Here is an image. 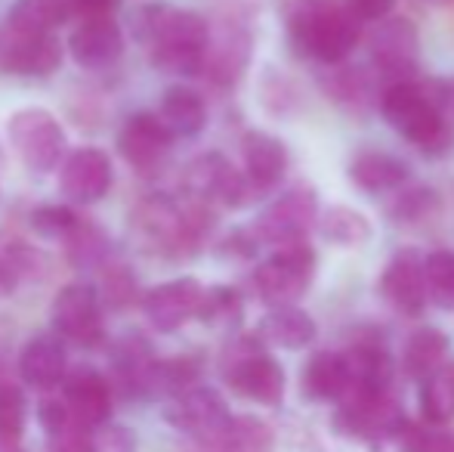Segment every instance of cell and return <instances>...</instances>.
<instances>
[{
    "label": "cell",
    "mask_w": 454,
    "mask_h": 452,
    "mask_svg": "<svg viewBox=\"0 0 454 452\" xmlns=\"http://www.w3.org/2000/svg\"><path fill=\"white\" fill-rule=\"evenodd\" d=\"M137 37L152 47L155 68L168 75H201L210 47L204 16L176 6H145L137 12Z\"/></svg>",
    "instance_id": "1"
},
{
    "label": "cell",
    "mask_w": 454,
    "mask_h": 452,
    "mask_svg": "<svg viewBox=\"0 0 454 452\" xmlns=\"http://www.w3.org/2000/svg\"><path fill=\"white\" fill-rule=\"evenodd\" d=\"M359 25L362 22L347 6L328 4V0H297L287 19L294 44L322 62L347 59L362 37Z\"/></svg>",
    "instance_id": "2"
},
{
    "label": "cell",
    "mask_w": 454,
    "mask_h": 452,
    "mask_svg": "<svg viewBox=\"0 0 454 452\" xmlns=\"http://www.w3.org/2000/svg\"><path fill=\"white\" fill-rule=\"evenodd\" d=\"M380 112L420 152L439 155L451 146L449 118L439 109L427 84H418V81L389 84L380 97Z\"/></svg>",
    "instance_id": "3"
},
{
    "label": "cell",
    "mask_w": 454,
    "mask_h": 452,
    "mask_svg": "<svg viewBox=\"0 0 454 452\" xmlns=\"http://www.w3.org/2000/svg\"><path fill=\"white\" fill-rule=\"evenodd\" d=\"M133 224H137L139 235H145L164 254H189L207 233L210 214L198 199L176 202L170 195H152L137 208Z\"/></svg>",
    "instance_id": "4"
},
{
    "label": "cell",
    "mask_w": 454,
    "mask_h": 452,
    "mask_svg": "<svg viewBox=\"0 0 454 452\" xmlns=\"http://www.w3.org/2000/svg\"><path fill=\"white\" fill-rule=\"evenodd\" d=\"M223 375H226V385L251 403L278 406L285 397V369L266 353L257 335L229 344L223 356Z\"/></svg>",
    "instance_id": "5"
},
{
    "label": "cell",
    "mask_w": 454,
    "mask_h": 452,
    "mask_svg": "<svg viewBox=\"0 0 454 452\" xmlns=\"http://www.w3.org/2000/svg\"><path fill=\"white\" fill-rule=\"evenodd\" d=\"M6 137L19 162L35 174H47L66 162V131L59 118L47 109L28 106L12 112L6 121Z\"/></svg>",
    "instance_id": "6"
},
{
    "label": "cell",
    "mask_w": 454,
    "mask_h": 452,
    "mask_svg": "<svg viewBox=\"0 0 454 452\" xmlns=\"http://www.w3.org/2000/svg\"><path fill=\"white\" fill-rule=\"evenodd\" d=\"M316 279V251L309 242L275 248L270 260L254 270V289L272 307H294Z\"/></svg>",
    "instance_id": "7"
},
{
    "label": "cell",
    "mask_w": 454,
    "mask_h": 452,
    "mask_svg": "<svg viewBox=\"0 0 454 452\" xmlns=\"http://www.w3.org/2000/svg\"><path fill=\"white\" fill-rule=\"evenodd\" d=\"M53 329L62 341L74 347H99L106 341V320H102V295L90 282H68L53 297Z\"/></svg>",
    "instance_id": "8"
},
{
    "label": "cell",
    "mask_w": 454,
    "mask_h": 452,
    "mask_svg": "<svg viewBox=\"0 0 454 452\" xmlns=\"http://www.w3.org/2000/svg\"><path fill=\"white\" fill-rule=\"evenodd\" d=\"M408 424L402 406L393 400V393H349L334 416V428L343 437L356 440H387L399 437Z\"/></svg>",
    "instance_id": "9"
},
{
    "label": "cell",
    "mask_w": 454,
    "mask_h": 452,
    "mask_svg": "<svg viewBox=\"0 0 454 452\" xmlns=\"http://www.w3.org/2000/svg\"><path fill=\"white\" fill-rule=\"evenodd\" d=\"M66 47L56 35L22 31L4 25L0 28V72L19 78H47L62 66Z\"/></svg>",
    "instance_id": "10"
},
{
    "label": "cell",
    "mask_w": 454,
    "mask_h": 452,
    "mask_svg": "<svg viewBox=\"0 0 454 452\" xmlns=\"http://www.w3.org/2000/svg\"><path fill=\"white\" fill-rule=\"evenodd\" d=\"M185 189L192 199L198 202H220L226 208H241L251 202L257 189L251 186L245 170H239L226 155L220 152H207L198 155L195 162L185 168Z\"/></svg>",
    "instance_id": "11"
},
{
    "label": "cell",
    "mask_w": 454,
    "mask_h": 452,
    "mask_svg": "<svg viewBox=\"0 0 454 452\" xmlns=\"http://www.w3.org/2000/svg\"><path fill=\"white\" fill-rule=\"evenodd\" d=\"M318 218V202L309 186H294L272 202L257 220V239L275 248L300 245L312 233Z\"/></svg>",
    "instance_id": "12"
},
{
    "label": "cell",
    "mask_w": 454,
    "mask_h": 452,
    "mask_svg": "<svg viewBox=\"0 0 454 452\" xmlns=\"http://www.w3.org/2000/svg\"><path fill=\"white\" fill-rule=\"evenodd\" d=\"M232 418L235 416L229 412L223 393L214 391V387H204V385H198V387H192V391L180 393V397L168 400V406H164V422L185 437H195L198 443L214 440L216 434H223Z\"/></svg>",
    "instance_id": "13"
},
{
    "label": "cell",
    "mask_w": 454,
    "mask_h": 452,
    "mask_svg": "<svg viewBox=\"0 0 454 452\" xmlns=\"http://www.w3.org/2000/svg\"><path fill=\"white\" fill-rule=\"evenodd\" d=\"M112 158L96 146H81L68 152L66 162L59 164V195L66 199V205L74 208L96 205L112 189Z\"/></svg>",
    "instance_id": "14"
},
{
    "label": "cell",
    "mask_w": 454,
    "mask_h": 452,
    "mask_svg": "<svg viewBox=\"0 0 454 452\" xmlns=\"http://www.w3.org/2000/svg\"><path fill=\"white\" fill-rule=\"evenodd\" d=\"M174 133L158 112H137L124 121L118 133V152L137 174H155L164 168L174 149Z\"/></svg>",
    "instance_id": "15"
},
{
    "label": "cell",
    "mask_w": 454,
    "mask_h": 452,
    "mask_svg": "<svg viewBox=\"0 0 454 452\" xmlns=\"http://www.w3.org/2000/svg\"><path fill=\"white\" fill-rule=\"evenodd\" d=\"M158 356L143 335H124L112 350V381L114 397L124 400H152L155 397Z\"/></svg>",
    "instance_id": "16"
},
{
    "label": "cell",
    "mask_w": 454,
    "mask_h": 452,
    "mask_svg": "<svg viewBox=\"0 0 454 452\" xmlns=\"http://www.w3.org/2000/svg\"><path fill=\"white\" fill-rule=\"evenodd\" d=\"M204 291L207 289H204L198 279L180 276V279H170V282H161L145 291L139 307H143L152 329H158V332H176V329H183L189 320H198Z\"/></svg>",
    "instance_id": "17"
},
{
    "label": "cell",
    "mask_w": 454,
    "mask_h": 452,
    "mask_svg": "<svg viewBox=\"0 0 454 452\" xmlns=\"http://www.w3.org/2000/svg\"><path fill=\"white\" fill-rule=\"evenodd\" d=\"M62 403L78 428L96 431L108 424L114 406V387L102 372L90 366H78L62 381Z\"/></svg>",
    "instance_id": "18"
},
{
    "label": "cell",
    "mask_w": 454,
    "mask_h": 452,
    "mask_svg": "<svg viewBox=\"0 0 454 452\" xmlns=\"http://www.w3.org/2000/svg\"><path fill=\"white\" fill-rule=\"evenodd\" d=\"M371 59L389 84L411 81L418 72V28L408 19H383L371 35Z\"/></svg>",
    "instance_id": "19"
},
{
    "label": "cell",
    "mask_w": 454,
    "mask_h": 452,
    "mask_svg": "<svg viewBox=\"0 0 454 452\" xmlns=\"http://www.w3.org/2000/svg\"><path fill=\"white\" fill-rule=\"evenodd\" d=\"M68 56L87 72H106L124 56V31L114 19L78 22V28L68 35Z\"/></svg>",
    "instance_id": "20"
},
{
    "label": "cell",
    "mask_w": 454,
    "mask_h": 452,
    "mask_svg": "<svg viewBox=\"0 0 454 452\" xmlns=\"http://www.w3.org/2000/svg\"><path fill=\"white\" fill-rule=\"evenodd\" d=\"M19 378L35 391H56L68 378V356L59 335H35L19 353Z\"/></svg>",
    "instance_id": "21"
},
{
    "label": "cell",
    "mask_w": 454,
    "mask_h": 452,
    "mask_svg": "<svg viewBox=\"0 0 454 452\" xmlns=\"http://www.w3.org/2000/svg\"><path fill=\"white\" fill-rule=\"evenodd\" d=\"M380 295L387 297L389 307H395L405 316H420L427 304V285H424V258L414 251L395 254L387 264L380 279Z\"/></svg>",
    "instance_id": "22"
},
{
    "label": "cell",
    "mask_w": 454,
    "mask_h": 452,
    "mask_svg": "<svg viewBox=\"0 0 454 452\" xmlns=\"http://www.w3.org/2000/svg\"><path fill=\"white\" fill-rule=\"evenodd\" d=\"M241 155H245V174L257 193H270L287 174V149L272 133L251 131L241 139Z\"/></svg>",
    "instance_id": "23"
},
{
    "label": "cell",
    "mask_w": 454,
    "mask_h": 452,
    "mask_svg": "<svg viewBox=\"0 0 454 452\" xmlns=\"http://www.w3.org/2000/svg\"><path fill=\"white\" fill-rule=\"evenodd\" d=\"M347 174L362 193L380 195V193H399L408 183V177H411V170H408V164L402 158L389 155V152L362 149L349 158Z\"/></svg>",
    "instance_id": "24"
},
{
    "label": "cell",
    "mask_w": 454,
    "mask_h": 452,
    "mask_svg": "<svg viewBox=\"0 0 454 452\" xmlns=\"http://www.w3.org/2000/svg\"><path fill=\"white\" fill-rule=\"evenodd\" d=\"M343 356H347V366H349V393H387L389 391L393 360H389L383 344L356 341Z\"/></svg>",
    "instance_id": "25"
},
{
    "label": "cell",
    "mask_w": 454,
    "mask_h": 452,
    "mask_svg": "<svg viewBox=\"0 0 454 452\" xmlns=\"http://www.w3.org/2000/svg\"><path fill=\"white\" fill-rule=\"evenodd\" d=\"M300 387L309 400L316 403H334L349 393V366L347 356L334 353V350H322V353H312L309 362L303 369V378Z\"/></svg>",
    "instance_id": "26"
},
{
    "label": "cell",
    "mask_w": 454,
    "mask_h": 452,
    "mask_svg": "<svg viewBox=\"0 0 454 452\" xmlns=\"http://www.w3.org/2000/svg\"><path fill=\"white\" fill-rule=\"evenodd\" d=\"M316 335H318L316 320L300 307H272L257 326V338L270 344V347H281V350L309 347L316 341Z\"/></svg>",
    "instance_id": "27"
},
{
    "label": "cell",
    "mask_w": 454,
    "mask_h": 452,
    "mask_svg": "<svg viewBox=\"0 0 454 452\" xmlns=\"http://www.w3.org/2000/svg\"><path fill=\"white\" fill-rule=\"evenodd\" d=\"M158 115L176 139H192L207 127V106H204L201 93L185 84H174L164 91Z\"/></svg>",
    "instance_id": "28"
},
{
    "label": "cell",
    "mask_w": 454,
    "mask_h": 452,
    "mask_svg": "<svg viewBox=\"0 0 454 452\" xmlns=\"http://www.w3.org/2000/svg\"><path fill=\"white\" fill-rule=\"evenodd\" d=\"M247 56H251V41L241 31H229V35L216 37L210 35V47H207V59H204V72L214 84H235V81L245 75Z\"/></svg>",
    "instance_id": "29"
},
{
    "label": "cell",
    "mask_w": 454,
    "mask_h": 452,
    "mask_svg": "<svg viewBox=\"0 0 454 452\" xmlns=\"http://www.w3.org/2000/svg\"><path fill=\"white\" fill-rule=\"evenodd\" d=\"M272 434L260 418L235 416L223 434L198 443V452H270Z\"/></svg>",
    "instance_id": "30"
},
{
    "label": "cell",
    "mask_w": 454,
    "mask_h": 452,
    "mask_svg": "<svg viewBox=\"0 0 454 452\" xmlns=\"http://www.w3.org/2000/svg\"><path fill=\"white\" fill-rule=\"evenodd\" d=\"M72 0H16L10 6L6 25L22 31H41V35H53L56 28L72 19Z\"/></svg>",
    "instance_id": "31"
},
{
    "label": "cell",
    "mask_w": 454,
    "mask_h": 452,
    "mask_svg": "<svg viewBox=\"0 0 454 452\" xmlns=\"http://www.w3.org/2000/svg\"><path fill=\"white\" fill-rule=\"evenodd\" d=\"M445 353H449V338L445 332L433 326H424L405 341V353H402V366L411 378H430L439 366H445Z\"/></svg>",
    "instance_id": "32"
},
{
    "label": "cell",
    "mask_w": 454,
    "mask_h": 452,
    "mask_svg": "<svg viewBox=\"0 0 454 452\" xmlns=\"http://www.w3.org/2000/svg\"><path fill=\"white\" fill-rule=\"evenodd\" d=\"M41 266V254L22 239L0 235V297L22 289Z\"/></svg>",
    "instance_id": "33"
},
{
    "label": "cell",
    "mask_w": 454,
    "mask_h": 452,
    "mask_svg": "<svg viewBox=\"0 0 454 452\" xmlns=\"http://www.w3.org/2000/svg\"><path fill=\"white\" fill-rule=\"evenodd\" d=\"M420 412L430 424H449L454 418V362H445L430 378H424Z\"/></svg>",
    "instance_id": "34"
},
{
    "label": "cell",
    "mask_w": 454,
    "mask_h": 452,
    "mask_svg": "<svg viewBox=\"0 0 454 452\" xmlns=\"http://www.w3.org/2000/svg\"><path fill=\"white\" fill-rule=\"evenodd\" d=\"M318 226H322L325 239L334 242V245H343V248L364 245V242L371 239V220L364 218L362 211L347 208V205H331L328 211L322 214Z\"/></svg>",
    "instance_id": "35"
},
{
    "label": "cell",
    "mask_w": 454,
    "mask_h": 452,
    "mask_svg": "<svg viewBox=\"0 0 454 452\" xmlns=\"http://www.w3.org/2000/svg\"><path fill=\"white\" fill-rule=\"evenodd\" d=\"M201 356L180 353V356H168V360H158V372H155V397H180V393L198 387L201 378Z\"/></svg>",
    "instance_id": "36"
},
{
    "label": "cell",
    "mask_w": 454,
    "mask_h": 452,
    "mask_svg": "<svg viewBox=\"0 0 454 452\" xmlns=\"http://www.w3.org/2000/svg\"><path fill=\"white\" fill-rule=\"evenodd\" d=\"M427 301L439 310H454V251H433L424 258Z\"/></svg>",
    "instance_id": "37"
},
{
    "label": "cell",
    "mask_w": 454,
    "mask_h": 452,
    "mask_svg": "<svg viewBox=\"0 0 454 452\" xmlns=\"http://www.w3.org/2000/svg\"><path fill=\"white\" fill-rule=\"evenodd\" d=\"M31 229L41 239L50 242H72L78 229L84 226V218L72 205H41L31 211Z\"/></svg>",
    "instance_id": "38"
},
{
    "label": "cell",
    "mask_w": 454,
    "mask_h": 452,
    "mask_svg": "<svg viewBox=\"0 0 454 452\" xmlns=\"http://www.w3.org/2000/svg\"><path fill=\"white\" fill-rule=\"evenodd\" d=\"M245 313V301L235 289L229 285H214V289L204 291L201 313L198 320L207 322V326H235Z\"/></svg>",
    "instance_id": "39"
},
{
    "label": "cell",
    "mask_w": 454,
    "mask_h": 452,
    "mask_svg": "<svg viewBox=\"0 0 454 452\" xmlns=\"http://www.w3.org/2000/svg\"><path fill=\"white\" fill-rule=\"evenodd\" d=\"M25 418H28V403H25L22 387L10 375L0 372V437L22 440Z\"/></svg>",
    "instance_id": "40"
},
{
    "label": "cell",
    "mask_w": 454,
    "mask_h": 452,
    "mask_svg": "<svg viewBox=\"0 0 454 452\" xmlns=\"http://www.w3.org/2000/svg\"><path fill=\"white\" fill-rule=\"evenodd\" d=\"M399 452H454V431H445L442 424H411L402 428L395 437Z\"/></svg>",
    "instance_id": "41"
},
{
    "label": "cell",
    "mask_w": 454,
    "mask_h": 452,
    "mask_svg": "<svg viewBox=\"0 0 454 452\" xmlns=\"http://www.w3.org/2000/svg\"><path fill=\"white\" fill-rule=\"evenodd\" d=\"M102 304H108L112 310H127L130 304H143V295L137 289V279L127 266H108L102 273Z\"/></svg>",
    "instance_id": "42"
},
{
    "label": "cell",
    "mask_w": 454,
    "mask_h": 452,
    "mask_svg": "<svg viewBox=\"0 0 454 452\" xmlns=\"http://www.w3.org/2000/svg\"><path fill=\"white\" fill-rule=\"evenodd\" d=\"M96 452H137V434L127 424H102L93 431Z\"/></svg>",
    "instance_id": "43"
},
{
    "label": "cell",
    "mask_w": 454,
    "mask_h": 452,
    "mask_svg": "<svg viewBox=\"0 0 454 452\" xmlns=\"http://www.w3.org/2000/svg\"><path fill=\"white\" fill-rule=\"evenodd\" d=\"M436 202V195L430 189H411V193L399 195V208H393V214L399 220H418L430 211V205Z\"/></svg>",
    "instance_id": "44"
},
{
    "label": "cell",
    "mask_w": 454,
    "mask_h": 452,
    "mask_svg": "<svg viewBox=\"0 0 454 452\" xmlns=\"http://www.w3.org/2000/svg\"><path fill=\"white\" fill-rule=\"evenodd\" d=\"M343 6H347L359 22H383V19L393 12L395 0H343Z\"/></svg>",
    "instance_id": "45"
},
{
    "label": "cell",
    "mask_w": 454,
    "mask_h": 452,
    "mask_svg": "<svg viewBox=\"0 0 454 452\" xmlns=\"http://www.w3.org/2000/svg\"><path fill=\"white\" fill-rule=\"evenodd\" d=\"M50 452H96L93 447V431L72 428L59 437H50Z\"/></svg>",
    "instance_id": "46"
},
{
    "label": "cell",
    "mask_w": 454,
    "mask_h": 452,
    "mask_svg": "<svg viewBox=\"0 0 454 452\" xmlns=\"http://www.w3.org/2000/svg\"><path fill=\"white\" fill-rule=\"evenodd\" d=\"M121 0H72V12L81 22H90V19H114Z\"/></svg>",
    "instance_id": "47"
},
{
    "label": "cell",
    "mask_w": 454,
    "mask_h": 452,
    "mask_svg": "<svg viewBox=\"0 0 454 452\" xmlns=\"http://www.w3.org/2000/svg\"><path fill=\"white\" fill-rule=\"evenodd\" d=\"M0 452H25L19 447V440H10V437H0Z\"/></svg>",
    "instance_id": "48"
}]
</instances>
